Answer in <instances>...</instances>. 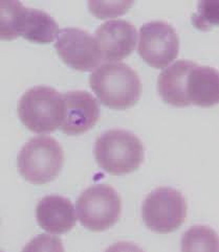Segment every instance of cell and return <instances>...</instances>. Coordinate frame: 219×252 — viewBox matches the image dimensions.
I'll list each match as a JSON object with an SVG mask.
<instances>
[{
	"label": "cell",
	"mask_w": 219,
	"mask_h": 252,
	"mask_svg": "<svg viewBox=\"0 0 219 252\" xmlns=\"http://www.w3.org/2000/svg\"><path fill=\"white\" fill-rule=\"evenodd\" d=\"M89 84L101 103L119 110L136 104L143 89L138 72L124 62L99 65L90 74Z\"/></svg>",
	"instance_id": "6da1fadb"
},
{
	"label": "cell",
	"mask_w": 219,
	"mask_h": 252,
	"mask_svg": "<svg viewBox=\"0 0 219 252\" xmlns=\"http://www.w3.org/2000/svg\"><path fill=\"white\" fill-rule=\"evenodd\" d=\"M94 151L100 167L112 175H124L138 170L145 157L142 140L125 129H110L100 134Z\"/></svg>",
	"instance_id": "7a4b0ae2"
},
{
	"label": "cell",
	"mask_w": 219,
	"mask_h": 252,
	"mask_svg": "<svg viewBox=\"0 0 219 252\" xmlns=\"http://www.w3.org/2000/svg\"><path fill=\"white\" fill-rule=\"evenodd\" d=\"M64 114L63 94L53 87L44 85L31 87L19 98V119L33 132L55 131L61 126Z\"/></svg>",
	"instance_id": "3957f363"
},
{
	"label": "cell",
	"mask_w": 219,
	"mask_h": 252,
	"mask_svg": "<svg viewBox=\"0 0 219 252\" xmlns=\"http://www.w3.org/2000/svg\"><path fill=\"white\" fill-rule=\"evenodd\" d=\"M64 153L59 141L48 135L32 137L18 154V170L22 177L34 184L53 181L60 173Z\"/></svg>",
	"instance_id": "277c9868"
},
{
	"label": "cell",
	"mask_w": 219,
	"mask_h": 252,
	"mask_svg": "<svg viewBox=\"0 0 219 252\" xmlns=\"http://www.w3.org/2000/svg\"><path fill=\"white\" fill-rule=\"evenodd\" d=\"M121 212L119 192L106 183L90 186L77 200L78 219L84 227L92 231L110 228L119 221Z\"/></svg>",
	"instance_id": "5b68a950"
},
{
	"label": "cell",
	"mask_w": 219,
	"mask_h": 252,
	"mask_svg": "<svg viewBox=\"0 0 219 252\" xmlns=\"http://www.w3.org/2000/svg\"><path fill=\"white\" fill-rule=\"evenodd\" d=\"M142 217L149 229L169 233L180 228L187 218V201L180 190L161 187L147 195L142 204Z\"/></svg>",
	"instance_id": "8992f818"
},
{
	"label": "cell",
	"mask_w": 219,
	"mask_h": 252,
	"mask_svg": "<svg viewBox=\"0 0 219 252\" xmlns=\"http://www.w3.org/2000/svg\"><path fill=\"white\" fill-rule=\"evenodd\" d=\"M180 38L170 23L153 20L140 29L139 54L154 68H164L179 55Z\"/></svg>",
	"instance_id": "52a82bcc"
},
{
	"label": "cell",
	"mask_w": 219,
	"mask_h": 252,
	"mask_svg": "<svg viewBox=\"0 0 219 252\" xmlns=\"http://www.w3.org/2000/svg\"><path fill=\"white\" fill-rule=\"evenodd\" d=\"M55 48L67 65L81 71L94 70L102 61L95 37L80 28L60 30Z\"/></svg>",
	"instance_id": "ba28073f"
},
{
	"label": "cell",
	"mask_w": 219,
	"mask_h": 252,
	"mask_svg": "<svg viewBox=\"0 0 219 252\" xmlns=\"http://www.w3.org/2000/svg\"><path fill=\"white\" fill-rule=\"evenodd\" d=\"M95 39L102 60L119 62L136 48L138 32L128 20L112 19L100 25L96 30Z\"/></svg>",
	"instance_id": "9c48e42d"
},
{
	"label": "cell",
	"mask_w": 219,
	"mask_h": 252,
	"mask_svg": "<svg viewBox=\"0 0 219 252\" xmlns=\"http://www.w3.org/2000/svg\"><path fill=\"white\" fill-rule=\"evenodd\" d=\"M65 114L60 126L67 135H79L94 127L99 120L97 98L86 90H71L63 94Z\"/></svg>",
	"instance_id": "30bf717a"
},
{
	"label": "cell",
	"mask_w": 219,
	"mask_h": 252,
	"mask_svg": "<svg viewBox=\"0 0 219 252\" xmlns=\"http://www.w3.org/2000/svg\"><path fill=\"white\" fill-rule=\"evenodd\" d=\"M36 219L42 229L62 234L73 228L77 215L72 201L60 195H48L39 200L36 206Z\"/></svg>",
	"instance_id": "8fae6325"
},
{
	"label": "cell",
	"mask_w": 219,
	"mask_h": 252,
	"mask_svg": "<svg viewBox=\"0 0 219 252\" xmlns=\"http://www.w3.org/2000/svg\"><path fill=\"white\" fill-rule=\"evenodd\" d=\"M186 94L190 104L211 107L218 103V71L214 67L195 63L188 73Z\"/></svg>",
	"instance_id": "7c38bea8"
},
{
	"label": "cell",
	"mask_w": 219,
	"mask_h": 252,
	"mask_svg": "<svg viewBox=\"0 0 219 252\" xmlns=\"http://www.w3.org/2000/svg\"><path fill=\"white\" fill-rule=\"evenodd\" d=\"M195 62L178 60L165 68L158 75L157 90L166 103L175 107L191 105L186 94L187 78Z\"/></svg>",
	"instance_id": "4fadbf2b"
},
{
	"label": "cell",
	"mask_w": 219,
	"mask_h": 252,
	"mask_svg": "<svg viewBox=\"0 0 219 252\" xmlns=\"http://www.w3.org/2000/svg\"><path fill=\"white\" fill-rule=\"evenodd\" d=\"M59 32L57 21L48 13L25 6L20 23V36L37 43H50Z\"/></svg>",
	"instance_id": "5bb4252c"
},
{
	"label": "cell",
	"mask_w": 219,
	"mask_h": 252,
	"mask_svg": "<svg viewBox=\"0 0 219 252\" xmlns=\"http://www.w3.org/2000/svg\"><path fill=\"white\" fill-rule=\"evenodd\" d=\"M25 8L22 2L16 0H2L0 2V37L12 40L20 36V23Z\"/></svg>",
	"instance_id": "9a60e30c"
},
{
	"label": "cell",
	"mask_w": 219,
	"mask_h": 252,
	"mask_svg": "<svg viewBox=\"0 0 219 252\" xmlns=\"http://www.w3.org/2000/svg\"><path fill=\"white\" fill-rule=\"evenodd\" d=\"M218 238L216 232L205 225L193 226L183 233L182 250H217Z\"/></svg>",
	"instance_id": "2e32d148"
},
{
	"label": "cell",
	"mask_w": 219,
	"mask_h": 252,
	"mask_svg": "<svg viewBox=\"0 0 219 252\" xmlns=\"http://www.w3.org/2000/svg\"><path fill=\"white\" fill-rule=\"evenodd\" d=\"M133 4L131 0H121V1H88V7L90 12L96 15L98 18H108L122 15L129 10Z\"/></svg>",
	"instance_id": "e0dca14e"
},
{
	"label": "cell",
	"mask_w": 219,
	"mask_h": 252,
	"mask_svg": "<svg viewBox=\"0 0 219 252\" xmlns=\"http://www.w3.org/2000/svg\"><path fill=\"white\" fill-rule=\"evenodd\" d=\"M218 4L216 1H201L197 12L192 15L193 24L199 30L208 31L217 24Z\"/></svg>",
	"instance_id": "ac0fdd59"
},
{
	"label": "cell",
	"mask_w": 219,
	"mask_h": 252,
	"mask_svg": "<svg viewBox=\"0 0 219 252\" xmlns=\"http://www.w3.org/2000/svg\"><path fill=\"white\" fill-rule=\"evenodd\" d=\"M63 250V247L61 245V241L54 238L49 237L47 234H40L39 237L34 239L32 242H30L29 246H25L24 250Z\"/></svg>",
	"instance_id": "d6986e66"
}]
</instances>
